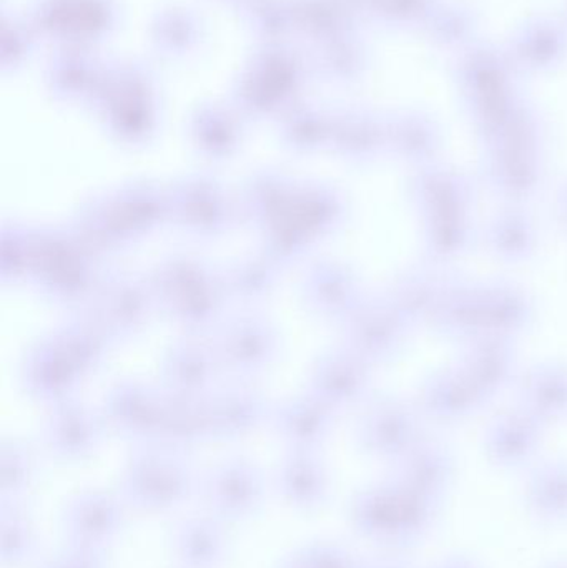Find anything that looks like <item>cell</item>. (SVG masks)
<instances>
[{
	"instance_id": "5bb4252c",
	"label": "cell",
	"mask_w": 567,
	"mask_h": 568,
	"mask_svg": "<svg viewBox=\"0 0 567 568\" xmlns=\"http://www.w3.org/2000/svg\"><path fill=\"white\" fill-rule=\"evenodd\" d=\"M113 206L133 239L139 240L170 223V186L135 179L109 192Z\"/></svg>"
},
{
	"instance_id": "4fadbf2b",
	"label": "cell",
	"mask_w": 567,
	"mask_h": 568,
	"mask_svg": "<svg viewBox=\"0 0 567 568\" xmlns=\"http://www.w3.org/2000/svg\"><path fill=\"white\" fill-rule=\"evenodd\" d=\"M165 389L159 383L123 377L107 389L103 416L123 430L156 429L162 416Z\"/></svg>"
},
{
	"instance_id": "484cf974",
	"label": "cell",
	"mask_w": 567,
	"mask_h": 568,
	"mask_svg": "<svg viewBox=\"0 0 567 568\" xmlns=\"http://www.w3.org/2000/svg\"><path fill=\"white\" fill-rule=\"evenodd\" d=\"M472 239V229L465 215L432 216L428 243L436 256H452L462 252Z\"/></svg>"
},
{
	"instance_id": "d4e9b609",
	"label": "cell",
	"mask_w": 567,
	"mask_h": 568,
	"mask_svg": "<svg viewBox=\"0 0 567 568\" xmlns=\"http://www.w3.org/2000/svg\"><path fill=\"white\" fill-rule=\"evenodd\" d=\"M489 239H492L489 243L502 255L522 256L528 255L535 233L523 216L509 213V215L499 216L498 222L489 230Z\"/></svg>"
},
{
	"instance_id": "2e32d148",
	"label": "cell",
	"mask_w": 567,
	"mask_h": 568,
	"mask_svg": "<svg viewBox=\"0 0 567 568\" xmlns=\"http://www.w3.org/2000/svg\"><path fill=\"white\" fill-rule=\"evenodd\" d=\"M210 427L223 433H239L255 426L266 416V396L253 381L223 379L209 397Z\"/></svg>"
},
{
	"instance_id": "7402d4cb",
	"label": "cell",
	"mask_w": 567,
	"mask_h": 568,
	"mask_svg": "<svg viewBox=\"0 0 567 568\" xmlns=\"http://www.w3.org/2000/svg\"><path fill=\"white\" fill-rule=\"evenodd\" d=\"M33 239L36 229L22 223L9 222L3 225L0 240V272L3 283L29 282L33 260Z\"/></svg>"
},
{
	"instance_id": "3957f363",
	"label": "cell",
	"mask_w": 567,
	"mask_h": 568,
	"mask_svg": "<svg viewBox=\"0 0 567 568\" xmlns=\"http://www.w3.org/2000/svg\"><path fill=\"white\" fill-rule=\"evenodd\" d=\"M210 337L223 379L253 381L279 357V327L262 310L230 311Z\"/></svg>"
},
{
	"instance_id": "7c38bea8",
	"label": "cell",
	"mask_w": 567,
	"mask_h": 568,
	"mask_svg": "<svg viewBox=\"0 0 567 568\" xmlns=\"http://www.w3.org/2000/svg\"><path fill=\"white\" fill-rule=\"evenodd\" d=\"M67 226L80 246L103 265L136 242L123 225L109 193L82 203Z\"/></svg>"
},
{
	"instance_id": "e0dca14e",
	"label": "cell",
	"mask_w": 567,
	"mask_h": 568,
	"mask_svg": "<svg viewBox=\"0 0 567 568\" xmlns=\"http://www.w3.org/2000/svg\"><path fill=\"white\" fill-rule=\"evenodd\" d=\"M282 266L263 252L240 256L220 268L230 306L236 310H260L280 283Z\"/></svg>"
},
{
	"instance_id": "5b68a950",
	"label": "cell",
	"mask_w": 567,
	"mask_h": 568,
	"mask_svg": "<svg viewBox=\"0 0 567 568\" xmlns=\"http://www.w3.org/2000/svg\"><path fill=\"white\" fill-rule=\"evenodd\" d=\"M85 310L99 317L119 344L149 324L159 311V303L149 276L109 268Z\"/></svg>"
},
{
	"instance_id": "9a60e30c",
	"label": "cell",
	"mask_w": 567,
	"mask_h": 568,
	"mask_svg": "<svg viewBox=\"0 0 567 568\" xmlns=\"http://www.w3.org/2000/svg\"><path fill=\"white\" fill-rule=\"evenodd\" d=\"M63 353L75 364L83 377L97 369L117 341L99 317L92 311L79 310L70 313L69 320L63 321L50 333Z\"/></svg>"
},
{
	"instance_id": "4316f807",
	"label": "cell",
	"mask_w": 567,
	"mask_h": 568,
	"mask_svg": "<svg viewBox=\"0 0 567 568\" xmlns=\"http://www.w3.org/2000/svg\"><path fill=\"white\" fill-rule=\"evenodd\" d=\"M526 396L536 397L541 403L556 404L567 400V373L559 367H543L533 374L526 387Z\"/></svg>"
},
{
	"instance_id": "277c9868",
	"label": "cell",
	"mask_w": 567,
	"mask_h": 568,
	"mask_svg": "<svg viewBox=\"0 0 567 568\" xmlns=\"http://www.w3.org/2000/svg\"><path fill=\"white\" fill-rule=\"evenodd\" d=\"M170 225L195 240H215L239 223L235 195L212 173L196 172L170 185Z\"/></svg>"
},
{
	"instance_id": "30bf717a",
	"label": "cell",
	"mask_w": 567,
	"mask_h": 568,
	"mask_svg": "<svg viewBox=\"0 0 567 568\" xmlns=\"http://www.w3.org/2000/svg\"><path fill=\"white\" fill-rule=\"evenodd\" d=\"M83 374L52 336H43L27 349L20 363V383L33 399L59 404L75 397Z\"/></svg>"
},
{
	"instance_id": "ac0fdd59",
	"label": "cell",
	"mask_w": 567,
	"mask_h": 568,
	"mask_svg": "<svg viewBox=\"0 0 567 568\" xmlns=\"http://www.w3.org/2000/svg\"><path fill=\"white\" fill-rule=\"evenodd\" d=\"M288 216L313 243H318L342 225L346 216V202L330 183L306 180L300 185Z\"/></svg>"
},
{
	"instance_id": "ffe728a7",
	"label": "cell",
	"mask_w": 567,
	"mask_h": 568,
	"mask_svg": "<svg viewBox=\"0 0 567 568\" xmlns=\"http://www.w3.org/2000/svg\"><path fill=\"white\" fill-rule=\"evenodd\" d=\"M412 192L432 216L465 215L472 199L469 183L452 172H423L413 182Z\"/></svg>"
},
{
	"instance_id": "cb8c5ba5",
	"label": "cell",
	"mask_w": 567,
	"mask_h": 568,
	"mask_svg": "<svg viewBox=\"0 0 567 568\" xmlns=\"http://www.w3.org/2000/svg\"><path fill=\"white\" fill-rule=\"evenodd\" d=\"M260 236H262L260 252L265 253L282 268L298 262L315 246V243L293 223L290 216L280 220L279 223L260 233Z\"/></svg>"
},
{
	"instance_id": "8992f818",
	"label": "cell",
	"mask_w": 567,
	"mask_h": 568,
	"mask_svg": "<svg viewBox=\"0 0 567 568\" xmlns=\"http://www.w3.org/2000/svg\"><path fill=\"white\" fill-rule=\"evenodd\" d=\"M222 381V367L210 336L183 333L160 359L159 384L166 393L205 396Z\"/></svg>"
},
{
	"instance_id": "9c48e42d",
	"label": "cell",
	"mask_w": 567,
	"mask_h": 568,
	"mask_svg": "<svg viewBox=\"0 0 567 568\" xmlns=\"http://www.w3.org/2000/svg\"><path fill=\"white\" fill-rule=\"evenodd\" d=\"M300 185L302 182L285 170L272 166L253 172L235 195L239 223L265 232L292 213Z\"/></svg>"
},
{
	"instance_id": "8fae6325",
	"label": "cell",
	"mask_w": 567,
	"mask_h": 568,
	"mask_svg": "<svg viewBox=\"0 0 567 568\" xmlns=\"http://www.w3.org/2000/svg\"><path fill=\"white\" fill-rule=\"evenodd\" d=\"M368 361L345 344L323 351L313 361L306 377V389L333 409L356 403L369 386Z\"/></svg>"
},
{
	"instance_id": "6da1fadb",
	"label": "cell",
	"mask_w": 567,
	"mask_h": 568,
	"mask_svg": "<svg viewBox=\"0 0 567 568\" xmlns=\"http://www.w3.org/2000/svg\"><path fill=\"white\" fill-rule=\"evenodd\" d=\"M159 311L183 333L212 336L230 310L222 273L210 260L193 253H173L149 275Z\"/></svg>"
},
{
	"instance_id": "44dd1931",
	"label": "cell",
	"mask_w": 567,
	"mask_h": 568,
	"mask_svg": "<svg viewBox=\"0 0 567 568\" xmlns=\"http://www.w3.org/2000/svg\"><path fill=\"white\" fill-rule=\"evenodd\" d=\"M332 406L305 389L282 403V406L276 409V420L290 436L313 439L326 429L332 419Z\"/></svg>"
},
{
	"instance_id": "7a4b0ae2",
	"label": "cell",
	"mask_w": 567,
	"mask_h": 568,
	"mask_svg": "<svg viewBox=\"0 0 567 568\" xmlns=\"http://www.w3.org/2000/svg\"><path fill=\"white\" fill-rule=\"evenodd\" d=\"M109 265L97 262L69 226L36 229L29 284L57 306L79 311L95 296Z\"/></svg>"
},
{
	"instance_id": "ba28073f",
	"label": "cell",
	"mask_w": 567,
	"mask_h": 568,
	"mask_svg": "<svg viewBox=\"0 0 567 568\" xmlns=\"http://www.w3.org/2000/svg\"><path fill=\"white\" fill-rule=\"evenodd\" d=\"M408 320L392 301L365 300L342 323L343 344L369 364L392 356L405 336Z\"/></svg>"
},
{
	"instance_id": "603a6c76",
	"label": "cell",
	"mask_w": 567,
	"mask_h": 568,
	"mask_svg": "<svg viewBox=\"0 0 567 568\" xmlns=\"http://www.w3.org/2000/svg\"><path fill=\"white\" fill-rule=\"evenodd\" d=\"M512 364L513 356L508 347L503 346L499 341H485L478 349L469 354L466 374L483 393L488 394L508 379Z\"/></svg>"
},
{
	"instance_id": "d6986e66",
	"label": "cell",
	"mask_w": 567,
	"mask_h": 568,
	"mask_svg": "<svg viewBox=\"0 0 567 568\" xmlns=\"http://www.w3.org/2000/svg\"><path fill=\"white\" fill-rule=\"evenodd\" d=\"M455 286L456 283L449 282L445 273L419 270L409 273L396 284L388 300L408 321L422 314H429L433 317L442 310Z\"/></svg>"
},
{
	"instance_id": "52a82bcc",
	"label": "cell",
	"mask_w": 567,
	"mask_h": 568,
	"mask_svg": "<svg viewBox=\"0 0 567 568\" xmlns=\"http://www.w3.org/2000/svg\"><path fill=\"white\" fill-rule=\"evenodd\" d=\"M300 301L313 316L342 324L365 300L358 276L335 258L310 263L298 283Z\"/></svg>"
}]
</instances>
